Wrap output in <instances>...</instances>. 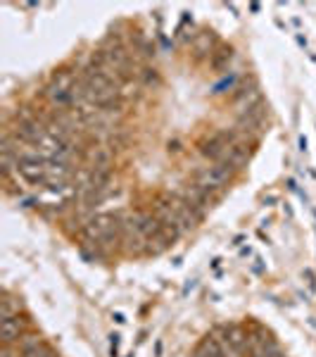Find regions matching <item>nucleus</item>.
Returning <instances> with one entry per match:
<instances>
[{
	"mask_svg": "<svg viewBox=\"0 0 316 357\" xmlns=\"http://www.w3.org/2000/svg\"><path fill=\"white\" fill-rule=\"evenodd\" d=\"M195 50H198V53H210V50H212V36H210V33H200V36L195 38Z\"/></svg>",
	"mask_w": 316,
	"mask_h": 357,
	"instance_id": "9",
	"label": "nucleus"
},
{
	"mask_svg": "<svg viewBox=\"0 0 316 357\" xmlns=\"http://www.w3.org/2000/svg\"><path fill=\"white\" fill-rule=\"evenodd\" d=\"M0 357H19V350L15 348V345H5L0 348Z\"/></svg>",
	"mask_w": 316,
	"mask_h": 357,
	"instance_id": "10",
	"label": "nucleus"
},
{
	"mask_svg": "<svg viewBox=\"0 0 316 357\" xmlns=\"http://www.w3.org/2000/svg\"><path fill=\"white\" fill-rule=\"evenodd\" d=\"M219 341L228 357H243L250 350V336L240 326H221Z\"/></svg>",
	"mask_w": 316,
	"mask_h": 357,
	"instance_id": "4",
	"label": "nucleus"
},
{
	"mask_svg": "<svg viewBox=\"0 0 316 357\" xmlns=\"http://www.w3.org/2000/svg\"><path fill=\"white\" fill-rule=\"evenodd\" d=\"M22 336H24V333H22L19 314L17 317H0V338H3L5 345H17Z\"/></svg>",
	"mask_w": 316,
	"mask_h": 357,
	"instance_id": "6",
	"label": "nucleus"
},
{
	"mask_svg": "<svg viewBox=\"0 0 316 357\" xmlns=\"http://www.w3.org/2000/svg\"><path fill=\"white\" fill-rule=\"evenodd\" d=\"M179 198H183L186 200L188 205L193 207V210H198L200 215H205V210L210 207V203H212V193H207L205 188H200L198 183H186V186H181V191L176 193Z\"/></svg>",
	"mask_w": 316,
	"mask_h": 357,
	"instance_id": "5",
	"label": "nucleus"
},
{
	"mask_svg": "<svg viewBox=\"0 0 316 357\" xmlns=\"http://www.w3.org/2000/svg\"><path fill=\"white\" fill-rule=\"evenodd\" d=\"M233 172L228 167H223L219 162H210L207 167H200L195 172V183L200 188H205L207 193H219L228 181H231Z\"/></svg>",
	"mask_w": 316,
	"mask_h": 357,
	"instance_id": "2",
	"label": "nucleus"
},
{
	"mask_svg": "<svg viewBox=\"0 0 316 357\" xmlns=\"http://www.w3.org/2000/svg\"><path fill=\"white\" fill-rule=\"evenodd\" d=\"M19 303H15V298L10 293H5L3 301H0V317H17L19 314Z\"/></svg>",
	"mask_w": 316,
	"mask_h": 357,
	"instance_id": "7",
	"label": "nucleus"
},
{
	"mask_svg": "<svg viewBox=\"0 0 316 357\" xmlns=\"http://www.w3.org/2000/svg\"><path fill=\"white\" fill-rule=\"evenodd\" d=\"M19 357H57V355L53 353V348H48L45 343H41L38 348L26 350V353H19Z\"/></svg>",
	"mask_w": 316,
	"mask_h": 357,
	"instance_id": "8",
	"label": "nucleus"
},
{
	"mask_svg": "<svg viewBox=\"0 0 316 357\" xmlns=\"http://www.w3.org/2000/svg\"><path fill=\"white\" fill-rule=\"evenodd\" d=\"M119 243H122V250L129 252V255H143V252H148V241H145V236H143L141 229H138L134 215H129L122 220Z\"/></svg>",
	"mask_w": 316,
	"mask_h": 357,
	"instance_id": "3",
	"label": "nucleus"
},
{
	"mask_svg": "<svg viewBox=\"0 0 316 357\" xmlns=\"http://www.w3.org/2000/svg\"><path fill=\"white\" fill-rule=\"evenodd\" d=\"M84 234L90 243L105 245V243H119V234H122V220L110 212L93 215L84 224Z\"/></svg>",
	"mask_w": 316,
	"mask_h": 357,
	"instance_id": "1",
	"label": "nucleus"
}]
</instances>
